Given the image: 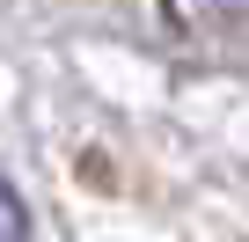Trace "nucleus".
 <instances>
[{
    "mask_svg": "<svg viewBox=\"0 0 249 242\" xmlns=\"http://www.w3.org/2000/svg\"><path fill=\"white\" fill-rule=\"evenodd\" d=\"M0 242H30V213H22V198L8 191V176H0Z\"/></svg>",
    "mask_w": 249,
    "mask_h": 242,
    "instance_id": "nucleus-1",
    "label": "nucleus"
}]
</instances>
